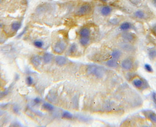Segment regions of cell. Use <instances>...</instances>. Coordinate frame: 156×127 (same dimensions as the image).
<instances>
[{
    "label": "cell",
    "mask_w": 156,
    "mask_h": 127,
    "mask_svg": "<svg viewBox=\"0 0 156 127\" xmlns=\"http://www.w3.org/2000/svg\"><path fill=\"white\" fill-rule=\"evenodd\" d=\"M121 55H122V52L121 50L119 49H115L112 51L111 53V56L113 59H115L116 60L119 59L121 57Z\"/></svg>",
    "instance_id": "5bb4252c"
},
{
    "label": "cell",
    "mask_w": 156,
    "mask_h": 127,
    "mask_svg": "<svg viewBox=\"0 0 156 127\" xmlns=\"http://www.w3.org/2000/svg\"><path fill=\"white\" fill-rule=\"evenodd\" d=\"M106 65L107 66H108L109 68H116L118 66V62L117 60H116L115 59L112 58L111 59L108 60L106 61Z\"/></svg>",
    "instance_id": "8fae6325"
},
{
    "label": "cell",
    "mask_w": 156,
    "mask_h": 127,
    "mask_svg": "<svg viewBox=\"0 0 156 127\" xmlns=\"http://www.w3.org/2000/svg\"><path fill=\"white\" fill-rule=\"evenodd\" d=\"M121 66L123 69L126 70H131L133 67V61L130 58H127L123 60L121 63Z\"/></svg>",
    "instance_id": "5b68a950"
},
{
    "label": "cell",
    "mask_w": 156,
    "mask_h": 127,
    "mask_svg": "<svg viewBox=\"0 0 156 127\" xmlns=\"http://www.w3.org/2000/svg\"><path fill=\"white\" fill-rule=\"evenodd\" d=\"M40 102H41V100L39 98H35V99H34V103L36 104H39Z\"/></svg>",
    "instance_id": "f546056e"
},
{
    "label": "cell",
    "mask_w": 156,
    "mask_h": 127,
    "mask_svg": "<svg viewBox=\"0 0 156 127\" xmlns=\"http://www.w3.org/2000/svg\"><path fill=\"white\" fill-rule=\"evenodd\" d=\"M55 62L58 66H63L67 63V59L64 56H58L55 58Z\"/></svg>",
    "instance_id": "9c48e42d"
},
{
    "label": "cell",
    "mask_w": 156,
    "mask_h": 127,
    "mask_svg": "<svg viewBox=\"0 0 156 127\" xmlns=\"http://www.w3.org/2000/svg\"><path fill=\"white\" fill-rule=\"evenodd\" d=\"M132 25L131 23L128 22H124L121 23L120 26V29L122 30L123 32H126L128 31V30H130L132 28Z\"/></svg>",
    "instance_id": "30bf717a"
},
{
    "label": "cell",
    "mask_w": 156,
    "mask_h": 127,
    "mask_svg": "<svg viewBox=\"0 0 156 127\" xmlns=\"http://www.w3.org/2000/svg\"><path fill=\"white\" fill-rule=\"evenodd\" d=\"M81 37H89L90 35V30L88 28H83L79 32Z\"/></svg>",
    "instance_id": "4fadbf2b"
},
{
    "label": "cell",
    "mask_w": 156,
    "mask_h": 127,
    "mask_svg": "<svg viewBox=\"0 0 156 127\" xmlns=\"http://www.w3.org/2000/svg\"><path fill=\"white\" fill-rule=\"evenodd\" d=\"M100 1L103 2V3H107V2H108L109 0H100Z\"/></svg>",
    "instance_id": "1f68e13d"
},
{
    "label": "cell",
    "mask_w": 156,
    "mask_h": 127,
    "mask_svg": "<svg viewBox=\"0 0 156 127\" xmlns=\"http://www.w3.org/2000/svg\"><path fill=\"white\" fill-rule=\"evenodd\" d=\"M53 59V55L51 53H45L43 56V60L45 63L48 64L50 63Z\"/></svg>",
    "instance_id": "9a60e30c"
},
{
    "label": "cell",
    "mask_w": 156,
    "mask_h": 127,
    "mask_svg": "<svg viewBox=\"0 0 156 127\" xmlns=\"http://www.w3.org/2000/svg\"><path fill=\"white\" fill-rule=\"evenodd\" d=\"M153 4H154V6L156 7V2H154Z\"/></svg>",
    "instance_id": "836d02e7"
},
{
    "label": "cell",
    "mask_w": 156,
    "mask_h": 127,
    "mask_svg": "<svg viewBox=\"0 0 156 127\" xmlns=\"http://www.w3.org/2000/svg\"><path fill=\"white\" fill-rule=\"evenodd\" d=\"M92 8L91 5L89 4H84L82 5L81 7L78 8V10L76 11L75 15L79 17H82L86 15H88L92 11Z\"/></svg>",
    "instance_id": "7a4b0ae2"
},
{
    "label": "cell",
    "mask_w": 156,
    "mask_h": 127,
    "mask_svg": "<svg viewBox=\"0 0 156 127\" xmlns=\"http://www.w3.org/2000/svg\"><path fill=\"white\" fill-rule=\"evenodd\" d=\"M76 49H77L76 45L75 43H73V44L70 46V48H69L70 53H75V52L76 51Z\"/></svg>",
    "instance_id": "cb8c5ba5"
},
{
    "label": "cell",
    "mask_w": 156,
    "mask_h": 127,
    "mask_svg": "<svg viewBox=\"0 0 156 127\" xmlns=\"http://www.w3.org/2000/svg\"><path fill=\"white\" fill-rule=\"evenodd\" d=\"M21 26V23L18 22H14L12 24L11 28L14 30H15V31H17V30H18L19 29Z\"/></svg>",
    "instance_id": "44dd1931"
},
{
    "label": "cell",
    "mask_w": 156,
    "mask_h": 127,
    "mask_svg": "<svg viewBox=\"0 0 156 127\" xmlns=\"http://www.w3.org/2000/svg\"><path fill=\"white\" fill-rule=\"evenodd\" d=\"M129 1L134 5H139L142 2V0H129Z\"/></svg>",
    "instance_id": "484cf974"
},
{
    "label": "cell",
    "mask_w": 156,
    "mask_h": 127,
    "mask_svg": "<svg viewBox=\"0 0 156 127\" xmlns=\"http://www.w3.org/2000/svg\"><path fill=\"white\" fill-rule=\"evenodd\" d=\"M121 37L126 42L129 43L133 42L135 41V40L136 39V35L135 34L128 31L123 32V33L121 34Z\"/></svg>",
    "instance_id": "3957f363"
},
{
    "label": "cell",
    "mask_w": 156,
    "mask_h": 127,
    "mask_svg": "<svg viewBox=\"0 0 156 127\" xmlns=\"http://www.w3.org/2000/svg\"><path fill=\"white\" fill-rule=\"evenodd\" d=\"M152 99H153L154 103L156 106V94L155 92H153V94H152Z\"/></svg>",
    "instance_id": "f1b7e54d"
},
{
    "label": "cell",
    "mask_w": 156,
    "mask_h": 127,
    "mask_svg": "<svg viewBox=\"0 0 156 127\" xmlns=\"http://www.w3.org/2000/svg\"><path fill=\"white\" fill-rule=\"evenodd\" d=\"M120 48L125 52H132L133 51V46L129 42H122L120 44Z\"/></svg>",
    "instance_id": "52a82bcc"
},
{
    "label": "cell",
    "mask_w": 156,
    "mask_h": 127,
    "mask_svg": "<svg viewBox=\"0 0 156 127\" xmlns=\"http://www.w3.org/2000/svg\"><path fill=\"white\" fill-rule=\"evenodd\" d=\"M144 114L147 118H148L150 121L153 123L156 124V114L152 111L147 110L144 111Z\"/></svg>",
    "instance_id": "8992f818"
},
{
    "label": "cell",
    "mask_w": 156,
    "mask_h": 127,
    "mask_svg": "<svg viewBox=\"0 0 156 127\" xmlns=\"http://www.w3.org/2000/svg\"><path fill=\"white\" fill-rule=\"evenodd\" d=\"M153 2H156V0H153Z\"/></svg>",
    "instance_id": "d590c367"
},
{
    "label": "cell",
    "mask_w": 156,
    "mask_h": 127,
    "mask_svg": "<svg viewBox=\"0 0 156 127\" xmlns=\"http://www.w3.org/2000/svg\"><path fill=\"white\" fill-rule=\"evenodd\" d=\"M134 15H135V17L136 18H138V19H144L146 16L145 12L141 10L136 11L135 12V14H134Z\"/></svg>",
    "instance_id": "e0dca14e"
},
{
    "label": "cell",
    "mask_w": 156,
    "mask_h": 127,
    "mask_svg": "<svg viewBox=\"0 0 156 127\" xmlns=\"http://www.w3.org/2000/svg\"><path fill=\"white\" fill-rule=\"evenodd\" d=\"M86 72L89 74L94 76L97 78L103 77L105 74V69L102 67L98 66L95 65H91L88 66Z\"/></svg>",
    "instance_id": "6da1fadb"
},
{
    "label": "cell",
    "mask_w": 156,
    "mask_h": 127,
    "mask_svg": "<svg viewBox=\"0 0 156 127\" xmlns=\"http://www.w3.org/2000/svg\"><path fill=\"white\" fill-rule=\"evenodd\" d=\"M90 39L89 37H81L79 40V42L83 46H86L90 43Z\"/></svg>",
    "instance_id": "ac0fdd59"
},
{
    "label": "cell",
    "mask_w": 156,
    "mask_h": 127,
    "mask_svg": "<svg viewBox=\"0 0 156 127\" xmlns=\"http://www.w3.org/2000/svg\"><path fill=\"white\" fill-rule=\"evenodd\" d=\"M2 1H3V0H0V3H1Z\"/></svg>",
    "instance_id": "e575fe53"
},
{
    "label": "cell",
    "mask_w": 156,
    "mask_h": 127,
    "mask_svg": "<svg viewBox=\"0 0 156 127\" xmlns=\"http://www.w3.org/2000/svg\"><path fill=\"white\" fill-rule=\"evenodd\" d=\"M4 113H3V111H0V116H1L2 115H3Z\"/></svg>",
    "instance_id": "d6a6232c"
},
{
    "label": "cell",
    "mask_w": 156,
    "mask_h": 127,
    "mask_svg": "<svg viewBox=\"0 0 156 127\" xmlns=\"http://www.w3.org/2000/svg\"><path fill=\"white\" fill-rule=\"evenodd\" d=\"M152 31H153V33L156 35V25L154 26V27L152 28Z\"/></svg>",
    "instance_id": "4dcf8cb0"
},
{
    "label": "cell",
    "mask_w": 156,
    "mask_h": 127,
    "mask_svg": "<svg viewBox=\"0 0 156 127\" xmlns=\"http://www.w3.org/2000/svg\"><path fill=\"white\" fill-rule=\"evenodd\" d=\"M66 45L63 41H59L56 43L54 46V51L57 53H62L66 49Z\"/></svg>",
    "instance_id": "277c9868"
},
{
    "label": "cell",
    "mask_w": 156,
    "mask_h": 127,
    "mask_svg": "<svg viewBox=\"0 0 156 127\" xmlns=\"http://www.w3.org/2000/svg\"><path fill=\"white\" fill-rule=\"evenodd\" d=\"M31 62L34 66H38L41 63V58L38 55H34L31 58Z\"/></svg>",
    "instance_id": "7c38bea8"
},
{
    "label": "cell",
    "mask_w": 156,
    "mask_h": 127,
    "mask_svg": "<svg viewBox=\"0 0 156 127\" xmlns=\"http://www.w3.org/2000/svg\"><path fill=\"white\" fill-rule=\"evenodd\" d=\"M27 83L29 85V86H31V85L33 84V79H32V78L31 77L28 76V77L27 78Z\"/></svg>",
    "instance_id": "4316f807"
},
{
    "label": "cell",
    "mask_w": 156,
    "mask_h": 127,
    "mask_svg": "<svg viewBox=\"0 0 156 127\" xmlns=\"http://www.w3.org/2000/svg\"><path fill=\"white\" fill-rule=\"evenodd\" d=\"M144 69L145 70H146L147 72L149 73H151L153 72V68H152L151 66L149 64H146L144 65Z\"/></svg>",
    "instance_id": "d4e9b609"
},
{
    "label": "cell",
    "mask_w": 156,
    "mask_h": 127,
    "mask_svg": "<svg viewBox=\"0 0 156 127\" xmlns=\"http://www.w3.org/2000/svg\"><path fill=\"white\" fill-rule=\"evenodd\" d=\"M133 84L134 86L137 88H140L143 86V80L140 78H136V79H133Z\"/></svg>",
    "instance_id": "2e32d148"
},
{
    "label": "cell",
    "mask_w": 156,
    "mask_h": 127,
    "mask_svg": "<svg viewBox=\"0 0 156 127\" xmlns=\"http://www.w3.org/2000/svg\"><path fill=\"white\" fill-rule=\"evenodd\" d=\"M42 107L45 110L49 111H53L54 110V107L51 104H49V103H44L42 105Z\"/></svg>",
    "instance_id": "ffe728a7"
},
{
    "label": "cell",
    "mask_w": 156,
    "mask_h": 127,
    "mask_svg": "<svg viewBox=\"0 0 156 127\" xmlns=\"http://www.w3.org/2000/svg\"><path fill=\"white\" fill-rule=\"evenodd\" d=\"M62 117L63 118H66V119H72L73 118V115H72V113H70V112L69 111H64L62 114Z\"/></svg>",
    "instance_id": "7402d4cb"
},
{
    "label": "cell",
    "mask_w": 156,
    "mask_h": 127,
    "mask_svg": "<svg viewBox=\"0 0 156 127\" xmlns=\"http://www.w3.org/2000/svg\"><path fill=\"white\" fill-rule=\"evenodd\" d=\"M112 12V8L108 5H105L101 7L100 10V13L104 17H108L110 15Z\"/></svg>",
    "instance_id": "ba28073f"
},
{
    "label": "cell",
    "mask_w": 156,
    "mask_h": 127,
    "mask_svg": "<svg viewBox=\"0 0 156 127\" xmlns=\"http://www.w3.org/2000/svg\"><path fill=\"white\" fill-rule=\"evenodd\" d=\"M148 57L151 60H154L156 58V49L153 48L148 51Z\"/></svg>",
    "instance_id": "d6986e66"
},
{
    "label": "cell",
    "mask_w": 156,
    "mask_h": 127,
    "mask_svg": "<svg viewBox=\"0 0 156 127\" xmlns=\"http://www.w3.org/2000/svg\"><path fill=\"white\" fill-rule=\"evenodd\" d=\"M34 45L38 48H42L43 46V42L41 41H35L34 42Z\"/></svg>",
    "instance_id": "603a6c76"
},
{
    "label": "cell",
    "mask_w": 156,
    "mask_h": 127,
    "mask_svg": "<svg viewBox=\"0 0 156 127\" xmlns=\"http://www.w3.org/2000/svg\"><path fill=\"white\" fill-rule=\"evenodd\" d=\"M13 111L14 112H15L16 114H18L19 111V108L18 107V106H17V105H15V106H14L13 107Z\"/></svg>",
    "instance_id": "83f0119b"
}]
</instances>
